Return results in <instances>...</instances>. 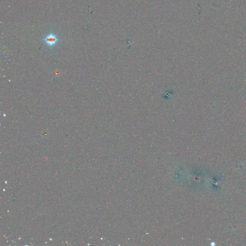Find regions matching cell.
Returning a JSON list of instances; mask_svg holds the SVG:
<instances>
[{
    "label": "cell",
    "mask_w": 246,
    "mask_h": 246,
    "mask_svg": "<svg viewBox=\"0 0 246 246\" xmlns=\"http://www.w3.org/2000/svg\"><path fill=\"white\" fill-rule=\"evenodd\" d=\"M45 42L50 47H53L59 41L57 37L52 33H50L44 39Z\"/></svg>",
    "instance_id": "cell-1"
}]
</instances>
